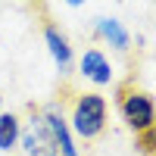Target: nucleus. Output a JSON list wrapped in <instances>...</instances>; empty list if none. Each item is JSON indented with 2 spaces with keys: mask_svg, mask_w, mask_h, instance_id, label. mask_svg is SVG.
Masks as SVG:
<instances>
[{
  "mask_svg": "<svg viewBox=\"0 0 156 156\" xmlns=\"http://www.w3.org/2000/svg\"><path fill=\"white\" fill-rule=\"evenodd\" d=\"M72 122H75V131L81 137H97L103 131V125H106V100H103L100 94L78 97Z\"/></svg>",
  "mask_w": 156,
  "mask_h": 156,
  "instance_id": "obj_1",
  "label": "nucleus"
},
{
  "mask_svg": "<svg viewBox=\"0 0 156 156\" xmlns=\"http://www.w3.org/2000/svg\"><path fill=\"white\" fill-rule=\"evenodd\" d=\"M122 115L134 131H150L153 128V100L147 94H125L122 97Z\"/></svg>",
  "mask_w": 156,
  "mask_h": 156,
  "instance_id": "obj_2",
  "label": "nucleus"
},
{
  "mask_svg": "<svg viewBox=\"0 0 156 156\" xmlns=\"http://www.w3.org/2000/svg\"><path fill=\"white\" fill-rule=\"evenodd\" d=\"M44 128L50 131V140H53V147H56L62 156H78V150H75V144H72V134H69V128H66V122H62V115H59L56 109H47Z\"/></svg>",
  "mask_w": 156,
  "mask_h": 156,
  "instance_id": "obj_3",
  "label": "nucleus"
},
{
  "mask_svg": "<svg viewBox=\"0 0 156 156\" xmlns=\"http://www.w3.org/2000/svg\"><path fill=\"white\" fill-rule=\"evenodd\" d=\"M81 72L97 84H109V78H112V69H109V62L100 50H87L81 56Z\"/></svg>",
  "mask_w": 156,
  "mask_h": 156,
  "instance_id": "obj_4",
  "label": "nucleus"
},
{
  "mask_svg": "<svg viewBox=\"0 0 156 156\" xmlns=\"http://www.w3.org/2000/svg\"><path fill=\"white\" fill-rule=\"evenodd\" d=\"M22 144H25V150L31 156H56V147H53V140H50V131L44 128V122L37 128L31 125V131H25Z\"/></svg>",
  "mask_w": 156,
  "mask_h": 156,
  "instance_id": "obj_5",
  "label": "nucleus"
},
{
  "mask_svg": "<svg viewBox=\"0 0 156 156\" xmlns=\"http://www.w3.org/2000/svg\"><path fill=\"white\" fill-rule=\"evenodd\" d=\"M44 37H47V47H50V53H53V59L59 62V69H66V66H69V59H72L69 41L59 34L56 25H47V28H44Z\"/></svg>",
  "mask_w": 156,
  "mask_h": 156,
  "instance_id": "obj_6",
  "label": "nucleus"
},
{
  "mask_svg": "<svg viewBox=\"0 0 156 156\" xmlns=\"http://www.w3.org/2000/svg\"><path fill=\"white\" fill-rule=\"evenodd\" d=\"M16 140H19V119L12 112H3L0 115V150L16 147Z\"/></svg>",
  "mask_w": 156,
  "mask_h": 156,
  "instance_id": "obj_7",
  "label": "nucleus"
},
{
  "mask_svg": "<svg viewBox=\"0 0 156 156\" xmlns=\"http://www.w3.org/2000/svg\"><path fill=\"white\" fill-rule=\"evenodd\" d=\"M100 25V31H103V37H109V44L112 47H128V31L122 28V22H115V19H100L97 22Z\"/></svg>",
  "mask_w": 156,
  "mask_h": 156,
  "instance_id": "obj_8",
  "label": "nucleus"
},
{
  "mask_svg": "<svg viewBox=\"0 0 156 156\" xmlns=\"http://www.w3.org/2000/svg\"><path fill=\"white\" fill-rule=\"evenodd\" d=\"M140 153H144V156H153V128H150V131H140Z\"/></svg>",
  "mask_w": 156,
  "mask_h": 156,
  "instance_id": "obj_9",
  "label": "nucleus"
},
{
  "mask_svg": "<svg viewBox=\"0 0 156 156\" xmlns=\"http://www.w3.org/2000/svg\"><path fill=\"white\" fill-rule=\"evenodd\" d=\"M0 100H3V97H0Z\"/></svg>",
  "mask_w": 156,
  "mask_h": 156,
  "instance_id": "obj_10",
  "label": "nucleus"
}]
</instances>
